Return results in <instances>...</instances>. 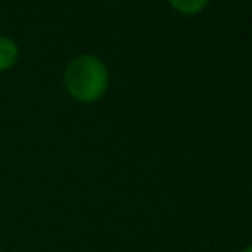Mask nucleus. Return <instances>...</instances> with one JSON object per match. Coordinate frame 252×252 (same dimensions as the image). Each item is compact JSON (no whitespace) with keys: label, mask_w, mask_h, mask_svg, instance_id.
Segmentation results:
<instances>
[{"label":"nucleus","mask_w":252,"mask_h":252,"mask_svg":"<svg viewBox=\"0 0 252 252\" xmlns=\"http://www.w3.org/2000/svg\"><path fill=\"white\" fill-rule=\"evenodd\" d=\"M65 89L79 102L98 100L108 87V69L94 55H77L65 67Z\"/></svg>","instance_id":"f257e3e1"},{"label":"nucleus","mask_w":252,"mask_h":252,"mask_svg":"<svg viewBox=\"0 0 252 252\" xmlns=\"http://www.w3.org/2000/svg\"><path fill=\"white\" fill-rule=\"evenodd\" d=\"M18 59V45L6 37V35H0V71H6L10 69Z\"/></svg>","instance_id":"f03ea898"},{"label":"nucleus","mask_w":252,"mask_h":252,"mask_svg":"<svg viewBox=\"0 0 252 252\" xmlns=\"http://www.w3.org/2000/svg\"><path fill=\"white\" fill-rule=\"evenodd\" d=\"M169 6L181 14H187V16H193V14H199L209 0H167Z\"/></svg>","instance_id":"7ed1b4c3"},{"label":"nucleus","mask_w":252,"mask_h":252,"mask_svg":"<svg viewBox=\"0 0 252 252\" xmlns=\"http://www.w3.org/2000/svg\"><path fill=\"white\" fill-rule=\"evenodd\" d=\"M240 252H252V246H248V248H244V250H240Z\"/></svg>","instance_id":"20e7f679"}]
</instances>
